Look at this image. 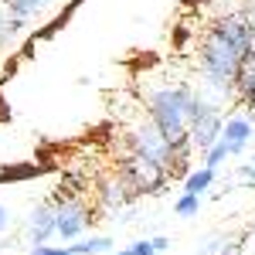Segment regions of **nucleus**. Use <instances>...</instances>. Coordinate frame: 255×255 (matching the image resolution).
<instances>
[{"label":"nucleus","mask_w":255,"mask_h":255,"mask_svg":"<svg viewBox=\"0 0 255 255\" xmlns=\"http://www.w3.org/2000/svg\"><path fill=\"white\" fill-rule=\"evenodd\" d=\"M252 51H255L252 34H249V24L242 17H225L211 24L204 41H201V55H197L204 82L218 92H235V75Z\"/></svg>","instance_id":"1"},{"label":"nucleus","mask_w":255,"mask_h":255,"mask_svg":"<svg viewBox=\"0 0 255 255\" xmlns=\"http://www.w3.org/2000/svg\"><path fill=\"white\" fill-rule=\"evenodd\" d=\"M191 85H170V89H153L146 96L150 119L163 129V136H180L187 133V102H191Z\"/></svg>","instance_id":"2"},{"label":"nucleus","mask_w":255,"mask_h":255,"mask_svg":"<svg viewBox=\"0 0 255 255\" xmlns=\"http://www.w3.org/2000/svg\"><path fill=\"white\" fill-rule=\"evenodd\" d=\"M187 133L194 139V150H204V153H208L218 139H221V133H225L221 113H218L211 102H204L197 92H191V102H187Z\"/></svg>","instance_id":"3"},{"label":"nucleus","mask_w":255,"mask_h":255,"mask_svg":"<svg viewBox=\"0 0 255 255\" xmlns=\"http://www.w3.org/2000/svg\"><path fill=\"white\" fill-rule=\"evenodd\" d=\"M126 146H129V153L139 160H150V163H157V167H174V150H170V136H163V129H160L157 123L150 119V123H143L136 126L133 133H126Z\"/></svg>","instance_id":"4"},{"label":"nucleus","mask_w":255,"mask_h":255,"mask_svg":"<svg viewBox=\"0 0 255 255\" xmlns=\"http://www.w3.org/2000/svg\"><path fill=\"white\" fill-rule=\"evenodd\" d=\"M119 180H123V184H126L136 197L139 194H160V191L170 184V170L129 153V157L119 160Z\"/></svg>","instance_id":"5"},{"label":"nucleus","mask_w":255,"mask_h":255,"mask_svg":"<svg viewBox=\"0 0 255 255\" xmlns=\"http://www.w3.org/2000/svg\"><path fill=\"white\" fill-rule=\"evenodd\" d=\"M55 221H58V235L65 242H72V238H79L85 232L89 211H85V204L75 201V197H58L55 201Z\"/></svg>","instance_id":"6"},{"label":"nucleus","mask_w":255,"mask_h":255,"mask_svg":"<svg viewBox=\"0 0 255 255\" xmlns=\"http://www.w3.org/2000/svg\"><path fill=\"white\" fill-rule=\"evenodd\" d=\"M51 235H58V221H55V204H38L27 215V238L31 245H44Z\"/></svg>","instance_id":"7"},{"label":"nucleus","mask_w":255,"mask_h":255,"mask_svg":"<svg viewBox=\"0 0 255 255\" xmlns=\"http://www.w3.org/2000/svg\"><path fill=\"white\" fill-rule=\"evenodd\" d=\"M133 201H136V194H133V191H129L119 177L102 180V184H99V204H102L106 211H113V215H123Z\"/></svg>","instance_id":"8"},{"label":"nucleus","mask_w":255,"mask_h":255,"mask_svg":"<svg viewBox=\"0 0 255 255\" xmlns=\"http://www.w3.org/2000/svg\"><path fill=\"white\" fill-rule=\"evenodd\" d=\"M255 133L252 119L249 116H232L228 123H225V133H221V139L228 143V153L232 157H238L242 150H245V143H249V136Z\"/></svg>","instance_id":"9"},{"label":"nucleus","mask_w":255,"mask_h":255,"mask_svg":"<svg viewBox=\"0 0 255 255\" xmlns=\"http://www.w3.org/2000/svg\"><path fill=\"white\" fill-rule=\"evenodd\" d=\"M232 96H235L245 109H255V51L242 61V68H238V75H235V92H232Z\"/></svg>","instance_id":"10"},{"label":"nucleus","mask_w":255,"mask_h":255,"mask_svg":"<svg viewBox=\"0 0 255 255\" xmlns=\"http://www.w3.org/2000/svg\"><path fill=\"white\" fill-rule=\"evenodd\" d=\"M61 0H7L3 7H7V14L10 17H24V20H38L41 14H48V10H55Z\"/></svg>","instance_id":"11"},{"label":"nucleus","mask_w":255,"mask_h":255,"mask_svg":"<svg viewBox=\"0 0 255 255\" xmlns=\"http://www.w3.org/2000/svg\"><path fill=\"white\" fill-rule=\"evenodd\" d=\"M211 180H215V170H211V167H201V170L184 177V191H187V194H204V191L211 187Z\"/></svg>","instance_id":"12"},{"label":"nucleus","mask_w":255,"mask_h":255,"mask_svg":"<svg viewBox=\"0 0 255 255\" xmlns=\"http://www.w3.org/2000/svg\"><path fill=\"white\" fill-rule=\"evenodd\" d=\"M109 252H113V238L106 235H92L75 245V255H109Z\"/></svg>","instance_id":"13"},{"label":"nucleus","mask_w":255,"mask_h":255,"mask_svg":"<svg viewBox=\"0 0 255 255\" xmlns=\"http://www.w3.org/2000/svg\"><path fill=\"white\" fill-rule=\"evenodd\" d=\"M197 208H201V194H184L174 201V211H177V218H194L197 215Z\"/></svg>","instance_id":"14"},{"label":"nucleus","mask_w":255,"mask_h":255,"mask_svg":"<svg viewBox=\"0 0 255 255\" xmlns=\"http://www.w3.org/2000/svg\"><path fill=\"white\" fill-rule=\"evenodd\" d=\"M228 157H232V153H228V143H225V139H218L215 146H211V150L204 153V167H211V170H218V167H221V163H225Z\"/></svg>","instance_id":"15"},{"label":"nucleus","mask_w":255,"mask_h":255,"mask_svg":"<svg viewBox=\"0 0 255 255\" xmlns=\"http://www.w3.org/2000/svg\"><path fill=\"white\" fill-rule=\"evenodd\" d=\"M225 242H228L225 235H208L204 242H201V245H197V255H221Z\"/></svg>","instance_id":"16"},{"label":"nucleus","mask_w":255,"mask_h":255,"mask_svg":"<svg viewBox=\"0 0 255 255\" xmlns=\"http://www.w3.org/2000/svg\"><path fill=\"white\" fill-rule=\"evenodd\" d=\"M238 177H242V187H245V191H255V160L252 163H242Z\"/></svg>","instance_id":"17"},{"label":"nucleus","mask_w":255,"mask_h":255,"mask_svg":"<svg viewBox=\"0 0 255 255\" xmlns=\"http://www.w3.org/2000/svg\"><path fill=\"white\" fill-rule=\"evenodd\" d=\"M129 249H133V255H157V245H153V238H143V242H133Z\"/></svg>","instance_id":"18"},{"label":"nucleus","mask_w":255,"mask_h":255,"mask_svg":"<svg viewBox=\"0 0 255 255\" xmlns=\"http://www.w3.org/2000/svg\"><path fill=\"white\" fill-rule=\"evenodd\" d=\"M238 17L249 24V34H252V44H255V0L249 3V7H245V10H242V14H238Z\"/></svg>","instance_id":"19"},{"label":"nucleus","mask_w":255,"mask_h":255,"mask_svg":"<svg viewBox=\"0 0 255 255\" xmlns=\"http://www.w3.org/2000/svg\"><path fill=\"white\" fill-rule=\"evenodd\" d=\"M7 20H10V14H7V7L0 3V41H3V44H10V41H7Z\"/></svg>","instance_id":"20"},{"label":"nucleus","mask_w":255,"mask_h":255,"mask_svg":"<svg viewBox=\"0 0 255 255\" xmlns=\"http://www.w3.org/2000/svg\"><path fill=\"white\" fill-rule=\"evenodd\" d=\"M7 228H10V211H7V208L0 204V235H3Z\"/></svg>","instance_id":"21"},{"label":"nucleus","mask_w":255,"mask_h":255,"mask_svg":"<svg viewBox=\"0 0 255 255\" xmlns=\"http://www.w3.org/2000/svg\"><path fill=\"white\" fill-rule=\"evenodd\" d=\"M153 245H157V252H163V249H167V245H170V242H167V238L160 235V238H153Z\"/></svg>","instance_id":"22"},{"label":"nucleus","mask_w":255,"mask_h":255,"mask_svg":"<svg viewBox=\"0 0 255 255\" xmlns=\"http://www.w3.org/2000/svg\"><path fill=\"white\" fill-rule=\"evenodd\" d=\"M109 255H133V249H123V252H109Z\"/></svg>","instance_id":"23"},{"label":"nucleus","mask_w":255,"mask_h":255,"mask_svg":"<svg viewBox=\"0 0 255 255\" xmlns=\"http://www.w3.org/2000/svg\"><path fill=\"white\" fill-rule=\"evenodd\" d=\"M252 232H255V218H252Z\"/></svg>","instance_id":"24"},{"label":"nucleus","mask_w":255,"mask_h":255,"mask_svg":"<svg viewBox=\"0 0 255 255\" xmlns=\"http://www.w3.org/2000/svg\"><path fill=\"white\" fill-rule=\"evenodd\" d=\"M0 48H3V41H0Z\"/></svg>","instance_id":"25"},{"label":"nucleus","mask_w":255,"mask_h":255,"mask_svg":"<svg viewBox=\"0 0 255 255\" xmlns=\"http://www.w3.org/2000/svg\"><path fill=\"white\" fill-rule=\"evenodd\" d=\"M0 3H7V0H0Z\"/></svg>","instance_id":"26"},{"label":"nucleus","mask_w":255,"mask_h":255,"mask_svg":"<svg viewBox=\"0 0 255 255\" xmlns=\"http://www.w3.org/2000/svg\"><path fill=\"white\" fill-rule=\"evenodd\" d=\"M252 160H255V157H252Z\"/></svg>","instance_id":"27"}]
</instances>
